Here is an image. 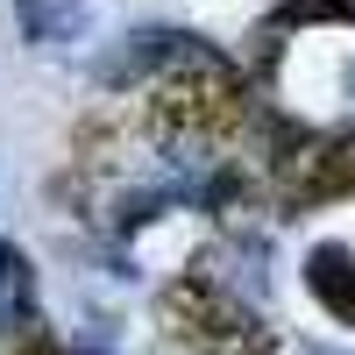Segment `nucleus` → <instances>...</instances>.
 Masks as SVG:
<instances>
[{"label":"nucleus","instance_id":"f257e3e1","mask_svg":"<svg viewBox=\"0 0 355 355\" xmlns=\"http://www.w3.org/2000/svg\"><path fill=\"white\" fill-rule=\"evenodd\" d=\"M142 114H150L157 157H192V150H227L234 135H249L256 93L220 50H206L199 36H178L171 64L142 85Z\"/></svg>","mask_w":355,"mask_h":355},{"label":"nucleus","instance_id":"f03ea898","mask_svg":"<svg viewBox=\"0 0 355 355\" xmlns=\"http://www.w3.org/2000/svg\"><path fill=\"white\" fill-rule=\"evenodd\" d=\"M157 327L185 355H277V327L214 277H171L157 291Z\"/></svg>","mask_w":355,"mask_h":355},{"label":"nucleus","instance_id":"7ed1b4c3","mask_svg":"<svg viewBox=\"0 0 355 355\" xmlns=\"http://www.w3.org/2000/svg\"><path fill=\"white\" fill-rule=\"evenodd\" d=\"M150 157H157V135H150V114H142V93H114L78 114V128H71L78 178H114V171H135Z\"/></svg>","mask_w":355,"mask_h":355},{"label":"nucleus","instance_id":"20e7f679","mask_svg":"<svg viewBox=\"0 0 355 355\" xmlns=\"http://www.w3.org/2000/svg\"><path fill=\"white\" fill-rule=\"evenodd\" d=\"M263 185L284 214H306V206H327V199H355V128L334 135H306L284 164L263 171Z\"/></svg>","mask_w":355,"mask_h":355},{"label":"nucleus","instance_id":"39448f33","mask_svg":"<svg viewBox=\"0 0 355 355\" xmlns=\"http://www.w3.org/2000/svg\"><path fill=\"white\" fill-rule=\"evenodd\" d=\"M306 291L341 320V327H355V249L320 242V249L306 256Z\"/></svg>","mask_w":355,"mask_h":355},{"label":"nucleus","instance_id":"423d86ee","mask_svg":"<svg viewBox=\"0 0 355 355\" xmlns=\"http://www.w3.org/2000/svg\"><path fill=\"white\" fill-rule=\"evenodd\" d=\"M15 21H21V43H71L78 36V0H15Z\"/></svg>","mask_w":355,"mask_h":355},{"label":"nucleus","instance_id":"0eeeda50","mask_svg":"<svg viewBox=\"0 0 355 355\" xmlns=\"http://www.w3.org/2000/svg\"><path fill=\"white\" fill-rule=\"evenodd\" d=\"M0 306H8V320L36 313V263H28L8 234H0Z\"/></svg>","mask_w":355,"mask_h":355},{"label":"nucleus","instance_id":"6e6552de","mask_svg":"<svg viewBox=\"0 0 355 355\" xmlns=\"http://www.w3.org/2000/svg\"><path fill=\"white\" fill-rule=\"evenodd\" d=\"M171 199H178L171 185H135V192H121V199H114V234H142L150 220H164Z\"/></svg>","mask_w":355,"mask_h":355},{"label":"nucleus","instance_id":"1a4fd4ad","mask_svg":"<svg viewBox=\"0 0 355 355\" xmlns=\"http://www.w3.org/2000/svg\"><path fill=\"white\" fill-rule=\"evenodd\" d=\"M299 21H355V0H277L270 28H299Z\"/></svg>","mask_w":355,"mask_h":355}]
</instances>
